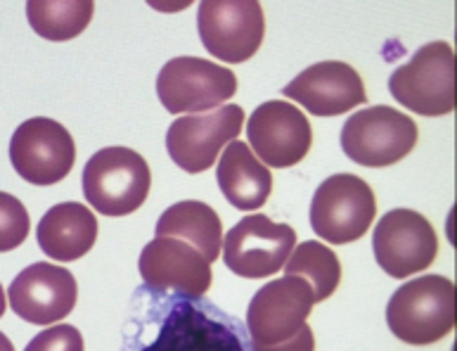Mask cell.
<instances>
[{
    "mask_svg": "<svg viewBox=\"0 0 457 351\" xmlns=\"http://www.w3.org/2000/svg\"><path fill=\"white\" fill-rule=\"evenodd\" d=\"M0 351H14L12 342H10V339H7L3 332H0Z\"/></svg>",
    "mask_w": 457,
    "mask_h": 351,
    "instance_id": "cell-26",
    "label": "cell"
},
{
    "mask_svg": "<svg viewBox=\"0 0 457 351\" xmlns=\"http://www.w3.org/2000/svg\"><path fill=\"white\" fill-rule=\"evenodd\" d=\"M245 126V110L226 104L202 114H185L169 126L166 150L173 164L187 173H202L216 164L220 150L237 138Z\"/></svg>",
    "mask_w": 457,
    "mask_h": 351,
    "instance_id": "cell-12",
    "label": "cell"
},
{
    "mask_svg": "<svg viewBox=\"0 0 457 351\" xmlns=\"http://www.w3.org/2000/svg\"><path fill=\"white\" fill-rule=\"evenodd\" d=\"M315 297L306 280L275 278L252 297L246 309V330L252 345L275 347L292 339L306 325Z\"/></svg>",
    "mask_w": 457,
    "mask_h": 351,
    "instance_id": "cell-11",
    "label": "cell"
},
{
    "mask_svg": "<svg viewBox=\"0 0 457 351\" xmlns=\"http://www.w3.org/2000/svg\"><path fill=\"white\" fill-rule=\"evenodd\" d=\"M96 5L90 0H31L27 3L29 24L48 41H71L86 31Z\"/></svg>",
    "mask_w": 457,
    "mask_h": 351,
    "instance_id": "cell-22",
    "label": "cell"
},
{
    "mask_svg": "<svg viewBox=\"0 0 457 351\" xmlns=\"http://www.w3.org/2000/svg\"><path fill=\"white\" fill-rule=\"evenodd\" d=\"M199 38L216 60L242 64L266 36V14L256 0H204L197 13Z\"/></svg>",
    "mask_w": 457,
    "mask_h": 351,
    "instance_id": "cell-7",
    "label": "cell"
},
{
    "mask_svg": "<svg viewBox=\"0 0 457 351\" xmlns=\"http://www.w3.org/2000/svg\"><path fill=\"white\" fill-rule=\"evenodd\" d=\"M282 96L299 103L315 117H339L368 103L361 74L346 63H318L282 88Z\"/></svg>",
    "mask_w": 457,
    "mask_h": 351,
    "instance_id": "cell-16",
    "label": "cell"
},
{
    "mask_svg": "<svg viewBox=\"0 0 457 351\" xmlns=\"http://www.w3.org/2000/svg\"><path fill=\"white\" fill-rule=\"evenodd\" d=\"M24 351H83V338L74 325L62 323L36 335Z\"/></svg>",
    "mask_w": 457,
    "mask_h": 351,
    "instance_id": "cell-24",
    "label": "cell"
},
{
    "mask_svg": "<svg viewBox=\"0 0 457 351\" xmlns=\"http://www.w3.org/2000/svg\"><path fill=\"white\" fill-rule=\"evenodd\" d=\"M10 162L27 183L55 186L74 169L76 143L71 133L55 119H27L12 133Z\"/></svg>",
    "mask_w": 457,
    "mask_h": 351,
    "instance_id": "cell-10",
    "label": "cell"
},
{
    "mask_svg": "<svg viewBox=\"0 0 457 351\" xmlns=\"http://www.w3.org/2000/svg\"><path fill=\"white\" fill-rule=\"evenodd\" d=\"M29 221L27 207L14 195L0 193V252H12L27 240Z\"/></svg>",
    "mask_w": 457,
    "mask_h": 351,
    "instance_id": "cell-23",
    "label": "cell"
},
{
    "mask_svg": "<svg viewBox=\"0 0 457 351\" xmlns=\"http://www.w3.org/2000/svg\"><path fill=\"white\" fill-rule=\"evenodd\" d=\"M121 351H252L246 325L204 297L137 285L126 311Z\"/></svg>",
    "mask_w": 457,
    "mask_h": 351,
    "instance_id": "cell-1",
    "label": "cell"
},
{
    "mask_svg": "<svg viewBox=\"0 0 457 351\" xmlns=\"http://www.w3.org/2000/svg\"><path fill=\"white\" fill-rule=\"evenodd\" d=\"M220 193L239 212H256L273 193V176L261 164L249 145L232 140L220 155L216 169Z\"/></svg>",
    "mask_w": 457,
    "mask_h": 351,
    "instance_id": "cell-19",
    "label": "cell"
},
{
    "mask_svg": "<svg viewBox=\"0 0 457 351\" xmlns=\"http://www.w3.org/2000/svg\"><path fill=\"white\" fill-rule=\"evenodd\" d=\"M237 93L232 70L202 57H173L159 71L157 96L171 114H202L228 103Z\"/></svg>",
    "mask_w": 457,
    "mask_h": 351,
    "instance_id": "cell-8",
    "label": "cell"
},
{
    "mask_svg": "<svg viewBox=\"0 0 457 351\" xmlns=\"http://www.w3.org/2000/svg\"><path fill=\"white\" fill-rule=\"evenodd\" d=\"M375 216V193L353 173H335L322 180L311 202V228L318 238L332 245L361 240Z\"/></svg>",
    "mask_w": 457,
    "mask_h": 351,
    "instance_id": "cell-5",
    "label": "cell"
},
{
    "mask_svg": "<svg viewBox=\"0 0 457 351\" xmlns=\"http://www.w3.org/2000/svg\"><path fill=\"white\" fill-rule=\"evenodd\" d=\"M10 306L21 321L34 325H53L67 318L76 306V278L57 263H31L14 278L7 289Z\"/></svg>",
    "mask_w": 457,
    "mask_h": 351,
    "instance_id": "cell-15",
    "label": "cell"
},
{
    "mask_svg": "<svg viewBox=\"0 0 457 351\" xmlns=\"http://www.w3.org/2000/svg\"><path fill=\"white\" fill-rule=\"evenodd\" d=\"M157 238H176L202 252L206 262L213 263L223 245V226L219 213L197 200L176 202L157 221Z\"/></svg>",
    "mask_w": 457,
    "mask_h": 351,
    "instance_id": "cell-20",
    "label": "cell"
},
{
    "mask_svg": "<svg viewBox=\"0 0 457 351\" xmlns=\"http://www.w3.org/2000/svg\"><path fill=\"white\" fill-rule=\"evenodd\" d=\"M296 247V230L275 223L263 213H252L223 238V262L239 278L259 280L282 269Z\"/></svg>",
    "mask_w": 457,
    "mask_h": 351,
    "instance_id": "cell-9",
    "label": "cell"
},
{
    "mask_svg": "<svg viewBox=\"0 0 457 351\" xmlns=\"http://www.w3.org/2000/svg\"><path fill=\"white\" fill-rule=\"evenodd\" d=\"M420 131L408 114L377 104L355 112L342 129V150L361 166H391L415 150Z\"/></svg>",
    "mask_w": 457,
    "mask_h": 351,
    "instance_id": "cell-6",
    "label": "cell"
},
{
    "mask_svg": "<svg viewBox=\"0 0 457 351\" xmlns=\"http://www.w3.org/2000/svg\"><path fill=\"white\" fill-rule=\"evenodd\" d=\"M43 255L57 262H76L97 240V219L81 202H62L43 213L36 230Z\"/></svg>",
    "mask_w": 457,
    "mask_h": 351,
    "instance_id": "cell-18",
    "label": "cell"
},
{
    "mask_svg": "<svg viewBox=\"0 0 457 351\" xmlns=\"http://www.w3.org/2000/svg\"><path fill=\"white\" fill-rule=\"evenodd\" d=\"M457 321V289L451 278L422 276L391 295L389 330L405 345H434L451 335Z\"/></svg>",
    "mask_w": 457,
    "mask_h": 351,
    "instance_id": "cell-2",
    "label": "cell"
},
{
    "mask_svg": "<svg viewBox=\"0 0 457 351\" xmlns=\"http://www.w3.org/2000/svg\"><path fill=\"white\" fill-rule=\"evenodd\" d=\"M5 292H3V285H0V318L5 316V309H7V304H5Z\"/></svg>",
    "mask_w": 457,
    "mask_h": 351,
    "instance_id": "cell-27",
    "label": "cell"
},
{
    "mask_svg": "<svg viewBox=\"0 0 457 351\" xmlns=\"http://www.w3.org/2000/svg\"><path fill=\"white\" fill-rule=\"evenodd\" d=\"M246 138L261 164L287 169L303 162L313 145V129L299 107L285 100H268L246 121Z\"/></svg>",
    "mask_w": 457,
    "mask_h": 351,
    "instance_id": "cell-14",
    "label": "cell"
},
{
    "mask_svg": "<svg viewBox=\"0 0 457 351\" xmlns=\"http://www.w3.org/2000/svg\"><path fill=\"white\" fill-rule=\"evenodd\" d=\"M455 70L451 43H427L408 64L394 70L389 79L391 96L422 117H445L457 107Z\"/></svg>",
    "mask_w": 457,
    "mask_h": 351,
    "instance_id": "cell-4",
    "label": "cell"
},
{
    "mask_svg": "<svg viewBox=\"0 0 457 351\" xmlns=\"http://www.w3.org/2000/svg\"><path fill=\"white\" fill-rule=\"evenodd\" d=\"M285 276L306 280L313 289L315 304L325 302L335 295L342 282V263L339 256L318 240H306L294 247L285 263Z\"/></svg>",
    "mask_w": 457,
    "mask_h": 351,
    "instance_id": "cell-21",
    "label": "cell"
},
{
    "mask_svg": "<svg viewBox=\"0 0 457 351\" xmlns=\"http://www.w3.org/2000/svg\"><path fill=\"white\" fill-rule=\"evenodd\" d=\"M372 249L386 276L410 278L434 263L438 256V235L422 213L391 209L377 223Z\"/></svg>",
    "mask_w": 457,
    "mask_h": 351,
    "instance_id": "cell-13",
    "label": "cell"
},
{
    "mask_svg": "<svg viewBox=\"0 0 457 351\" xmlns=\"http://www.w3.org/2000/svg\"><path fill=\"white\" fill-rule=\"evenodd\" d=\"M150 188V166L130 147H104L83 169V197L104 216L137 212L147 200Z\"/></svg>",
    "mask_w": 457,
    "mask_h": 351,
    "instance_id": "cell-3",
    "label": "cell"
},
{
    "mask_svg": "<svg viewBox=\"0 0 457 351\" xmlns=\"http://www.w3.org/2000/svg\"><path fill=\"white\" fill-rule=\"evenodd\" d=\"M143 285L187 297H204L212 288V263L202 252L176 238H154L140 252L137 262Z\"/></svg>",
    "mask_w": 457,
    "mask_h": 351,
    "instance_id": "cell-17",
    "label": "cell"
},
{
    "mask_svg": "<svg viewBox=\"0 0 457 351\" xmlns=\"http://www.w3.org/2000/svg\"><path fill=\"white\" fill-rule=\"evenodd\" d=\"M252 351H315V335L311 330V325H303L292 339H287L282 345L275 347H259L252 345Z\"/></svg>",
    "mask_w": 457,
    "mask_h": 351,
    "instance_id": "cell-25",
    "label": "cell"
}]
</instances>
